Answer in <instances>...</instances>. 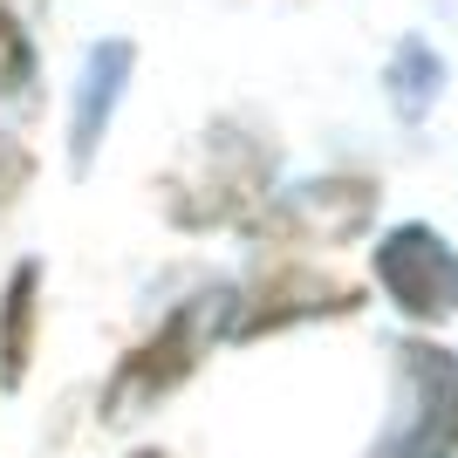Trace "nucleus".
I'll list each match as a JSON object with an SVG mask.
<instances>
[{
  "mask_svg": "<svg viewBox=\"0 0 458 458\" xmlns=\"http://www.w3.org/2000/svg\"><path fill=\"white\" fill-rule=\"evenodd\" d=\"M21 76H28V41H21L14 21L0 14V89H14Z\"/></svg>",
  "mask_w": 458,
  "mask_h": 458,
  "instance_id": "1",
  "label": "nucleus"
}]
</instances>
